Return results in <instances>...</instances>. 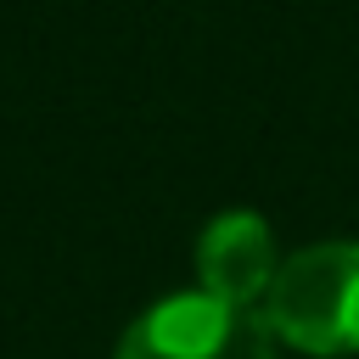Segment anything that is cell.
<instances>
[{
	"instance_id": "obj_3",
	"label": "cell",
	"mask_w": 359,
	"mask_h": 359,
	"mask_svg": "<svg viewBox=\"0 0 359 359\" xmlns=\"http://www.w3.org/2000/svg\"><path fill=\"white\" fill-rule=\"evenodd\" d=\"M280 258H275V236L264 224V213L252 208H224L202 224L196 236V275H202V292L224 297V303H247L258 309L269 280H275Z\"/></svg>"
},
{
	"instance_id": "obj_1",
	"label": "cell",
	"mask_w": 359,
	"mask_h": 359,
	"mask_svg": "<svg viewBox=\"0 0 359 359\" xmlns=\"http://www.w3.org/2000/svg\"><path fill=\"white\" fill-rule=\"evenodd\" d=\"M264 320L280 342L337 359L359 348V241H314L292 258H280Z\"/></svg>"
},
{
	"instance_id": "obj_2",
	"label": "cell",
	"mask_w": 359,
	"mask_h": 359,
	"mask_svg": "<svg viewBox=\"0 0 359 359\" xmlns=\"http://www.w3.org/2000/svg\"><path fill=\"white\" fill-rule=\"evenodd\" d=\"M112 359H275V331L264 309L224 303L196 286L140 309Z\"/></svg>"
}]
</instances>
